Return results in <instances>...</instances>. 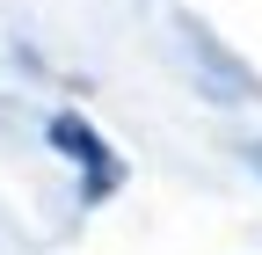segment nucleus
Returning a JSON list of instances; mask_svg holds the SVG:
<instances>
[{
	"label": "nucleus",
	"instance_id": "1",
	"mask_svg": "<svg viewBox=\"0 0 262 255\" xmlns=\"http://www.w3.org/2000/svg\"><path fill=\"white\" fill-rule=\"evenodd\" d=\"M51 139H58L66 153H73V161H95V189H110V182H117V161H110L102 146H95V132H88V124L58 117V124H51Z\"/></svg>",
	"mask_w": 262,
	"mask_h": 255
}]
</instances>
